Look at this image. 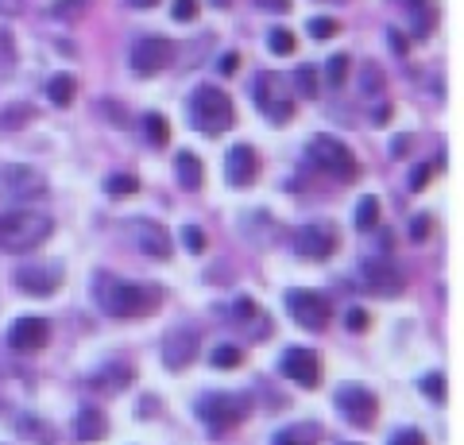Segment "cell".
<instances>
[{"label":"cell","mask_w":464,"mask_h":445,"mask_svg":"<svg viewBox=\"0 0 464 445\" xmlns=\"http://www.w3.org/2000/svg\"><path fill=\"white\" fill-rule=\"evenodd\" d=\"M0 12H5V16L8 12H20V0H0Z\"/></svg>","instance_id":"46"},{"label":"cell","mask_w":464,"mask_h":445,"mask_svg":"<svg viewBox=\"0 0 464 445\" xmlns=\"http://www.w3.org/2000/svg\"><path fill=\"white\" fill-rule=\"evenodd\" d=\"M286 314L295 318L302 329H310V334H322V329H329L333 322V306L325 295L317 291H286Z\"/></svg>","instance_id":"7"},{"label":"cell","mask_w":464,"mask_h":445,"mask_svg":"<svg viewBox=\"0 0 464 445\" xmlns=\"http://www.w3.org/2000/svg\"><path fill=\"white\" fill-rule=\"evenodd\" d=\"M337 225H329V221H314V225H302L298 233H295V252L298 256H306V260H329L333 252H337Z\"/></svg>","instance_id":"9"},{"label":"cell","mask_w":464,"mask_h":445,"mask_svg":"<svg viewBox=\"0 0 464 445\" xmlns=\"http://www.w3.org/2000/svg\"><path fill=\"white\" fill-rule=\"evenodd\" d=\"M105 190H109L112 198H132V194H140V179H136V175H112V179L105 182Z\"/></svg>","instance_id":"26"},{"label":"cell","mask_w":464,"mask_h":445,"mask_svg":"<svg viewBox=\"0 0 464 445\" xmlns=\"http://www.w3.org/2000/svg\"><path fill=\"white\" fill-rule=\"evenodd\" d=\"M182 244H186L190 252H198V256L209 248V240H206V233H201L198 225H186V228H182Z\"/></svg>","instance_id":"31"},{"label":"cell","mask_w":464,"mask_h":445,"mask_svg":"<svg viewBox=\"0 0 464 445\" xmlns=\"http://www.w3.org/2000/svg\"><path fill=\"white\" fill-rule=\"evenodd\" d=\"M275 445H317V434L310 426H290L275 434Z\"/></svg>","instance_id":"25"},{"label":"cell","mask_w":464,"mask_h":445,"mask_svg":"<svg viewBox=\"0 0 464 445\" xmlns=\"http://www.w3.org/2000/svg\"><path fill=\"white\" fill-rule=\"evenodd\" d=\"M267 47H271V54H295L298 39H295V32H286V27H275L267 35Z\"/></svg>","instance_id":"27"},{"label":"cell","mask_w":464,"mask_h":445,"mask_svg":"<svg viewBox=\"0 0 464 445\" xmlns=\"http://www.w3.org/2000/svg\"><path fill=\"white\" fill-rule=\"evenodd\" d=\"M198 349H201L198 329L182 325V329H174V334H167V344H163V361H167V368H170V372H182V368H190V364H194Z\"/></svg>","instance_id":"15"},{"label":"cell","mask_w":464,"mask_h":445,"mask_svg":"<svg viewBox=\"0 0 464 445\" xmlns=\"http://www.w3.org/2000/svg\"><path fill=\"white\" fill-rule=\"evenodd\" d=\"M132 5H136V8H155L159 0H132Z\"/></svg>","instance_id":"48"},{"label":"cell","mask_w":464,"mask_h":445,"mask_svg":"<svg viewBox=\"0 0 464 445\" xmlns=\"http://www.w3.org/2000/svg\"><path fill=\"white\" fill-rule=\"evenodd\" d=\"M74 93H78V82L70 78V74H54V78L47 82V97H51L58 109H66L70 102H74Z\"/></svg>","instance_id":"23"},{"label":"cell","mask_w":464,"mask_h":445,"mask_svg":"<svg viewBox=\"0 0 464 445\" xmlns=\"http://www.w3.org/2000/svg\"><path fill=\"white\" fill-rule=\"evenodd\" d=\"M174 63V43L163 35H140L132 43V70L140 78H155Z\"/></svg>","instance_id":"8"},{"label":"cell","mask_w":464,"mask_h":445,"mask_svg":"<svg viewBox=\"0 0 464 445\" xmlns=\"http://www.w3.org/2000/svg\"><path fill=\"white\" fill-rule=\"evenodd\" d=\"M259 175V155L256 148H248V143H237L228 155H225V179L228 186H237V190H244V186H252Z\"/></svg>","instance_id":"17"},{"label":"cell","mask_w":464,"mask_h":445,"mask_svg":"<svg viewBox=\"0 0 464 445\" xmlns=\"http://www.w3.org/2000/svg\"><path fill=\"white\" fill-rule=\"evenodd\" d=\"M143 132H148V140L155 148H167L170 143V124H167V117H159V112H148V117H143Z\"/></svg>","instance_id":"24"},{"label":"cell","mask_w":464,"mask_h":445,"mask_svg":"<svg viewBox=\"0 0 464 445\" xmlns=\"http://www.w3.org/2000/svg\"><path fill=\"white\" fill-rule=\"evenodd\" d=\"M433 170H438V163H422V167H414V175H411V190H426V182L433 179Z\"/></svg>","instance_id":"36"},{"label":"cell","mask_w":464,"mask_h":445,"mask_svg":"<svg viewBox=\"0 0 464 445\" xmlns=\"http://www.w3.org/2000/svg\"><path fill=\"white\" fill-rule=\"evenodd\" d=\"M85 8H90V0H54V5H51V16H54V20H74V16H82Z\"/></svg>","instance_id":"28"},{"label":"cell","mask_w":464,"mask_h":445,"mask_svg":"<svg viewBox=\"0 0 464 445\" xmlns=\"http://www.w3.org/2000/svg\"><path fill=\"white\" fill-rule=\"evenodd\" d=\"M337 32H341V24L333 20V16H314V20H310V35H314V39H333Z\"/></svg>","instance_id":"30"},{"label":"cell","mask_w":464,"mask_h":445,"mask_svg":"<svg viewBox=\"0 0 464 445\" xmlns=\"http://www.w3.org/2000/svg\"><path fill=\"white\" fill-rule=\"evenodd\" d=\"M54 233V221L39 209L0 213V252H32Z\"/></svg>","instance_id":"2"},{"label":"cell","mask_w":464,"mask_h":445,"mask_svg":"<svg viewBox=\"0 0 464 445\" xmlns=\"http://www.w3.org/2000/svg\"><path fill=\"white\" fill-rule=\"evenodd\" d=\"M190 121L198 132L221 136L225 128L237 124V105H232V97L225 90H217V85H198L190 97Z\"/></svg>","instance_id":"3"},{"label":"cell","mask_w":464,"mask_h":445,"mask_svg":"<svg viewBox=\"0 0 464 445\" xmlns=\"http://www.w3.org/2000/svg\"><path fill=\"white\" fill-rule=\"evenodd\" d=\"M16 63V47H12V39H8V32H0V74Z\"/></svg>","instance_id":"38"},{"label":"cell","mask_w":464,"mask_h":445,"mask_svg":"<svg viewBox=\"0 0 464 445\" xmlns=\"http://www.w3.org/2000/svg\"><path fill=\"white\" fill-rule=\"evenodd\" d=\"M128 383H132V368H128V364H112V368H101V376H93V387H97V392H109V395L124 392Z\"/></svg>","instance_id":"20"},{"label":"cell","mask_w":464,"mask_h":445,"mask_svg":"<svg viewBox=\"0 0 464 445\" xmlns=\"http://www.w3.org/2000/svg\"><path fill=\"white\" fill-rule=\"evenodd\" d=\"M391 445H426V438L418 434V430H399V434L391 438Z\"/></svg>","instance_id":"40"},{"label":"cell","mask_w":464,"mask_h":445,"mask_svg":"<svg viewBox=\"0 0 464 445\" xmlns=\"http://www.w3.org/2000/svg\"><path fill=\"white\" fill-rule=\"evenodd\" d=\"M12 279H16V286L24 295L47 298V295H54L58 286H63V267L58 264H35V267H20Z\"/></svg>","instance_id":"14"},{"label":"cell","mask_w":464,"mask_h":445,"mask_svg":"<svg viewBox=\"0 0 464 445\" xmlns=\"http://www.w3.org/2000/svg\"><path fill=\"white\" fill-rule=\"evenodd\" d=\"M411 24H414L418 39H426L433 27H438V8H433V0H411Z\"/></svg>","instance_id":"21"},{"label":"cell","mask_w":464,"mask_h":445,"mask_svg":"<svg viewBox=\"0 0 464 445\" xmlns=\"http://www.w3.org/2000/svg\"><path fill=\"white\" fill-rule=\"evenodd\" d=\"M51 341V322L47 318H16L8 325V344L16 353H39Z\"/></svg>","instance_id":"13"},{"label":"cell","mask_w":464,"mask_h":445,"mask_svg":"<svg viewBox=\"0 0 464 445\" xmlns=\"http://www.w3.org/2000/svg\"><path fill=\"white\" fill-rule=\"evenodd\" d=\"M213 364L217 368H240L244 364V353L237 344H221V349H213Z\"/></svg>","instance_id":"29"},{"label":"cell","mask_w":464,"mask_h":445,"mask_svg":"<svg viewBox=\"0 0 464 445\" xmlns=\"http://www.w3.org/2000/svg\"><path fill=\"white\" fill-rule=\"evenodd\" d=\"M348 445H356V441H348Z\"/></svg>","instance_id":"49"},{"label":"cell","mask_w":464,"mask_h":445,"mask_svg":"<svg viewBox=\"0 0 464 445\" xmlns=\"http://www.w3.org/2000/svg\"><path fill=\"white\" fill-rule=\"evenodd\" d=\"M344 325L353 329V334H360V329H368V314L353 306V310H348V318H344Z\"/></svg>","instance_id":"41"},{"label":"cell","mask_w":464,"mask_h":445,"mask_svg":"<svg viewBox=\"0 0 464 445\" xmlns=\"http://www.w3.org/2000/svg\"><path fill=\"white\" fill-rule=\"evenodd\" d=\"M411 237H414V240H426V237H430V218H414V221H411Z\"/></svg>","instance_id":"42"},{"label":"cell","mask_w":464,"mask_h":445,"mask_svg":"<svg viewBox=\"0 0 464 445\" xmlns=\"http://www.w3.org/2000/svg\"><path fill=\"white\" fill-rule=\"evenodd\" d=\"M360 286L375 298H399L406 291V279L399 267H391L387 260H368L360 267Z\"/></svg>","instance_id":"10"},{"label":"cell","mask_w":464,"mask_h":445,"mask_svg":"<svg viewBox=\"0 0 464 445\" xmlns=\"http://www.w3.org/2000/svg\"><path fill=\"white\" fill-rule=\"evenodd\" d=\"M298 85H302V97H317V74H314V66H302L298 70Z\"/></svg>","instance_id":"37"},{"label":"cell","mask_w":464,"mask_h":445,"mask_svg":"<svg viewBox=\"0 0 464 445\" xmlns=\"http://www.w3.org/2000/svg\"><path fill=\"white\" fill-rule=\"evenodd\" d=\"M128 237H132V244L143 252V256H151V260H170V233L163 225H155V221H132L128 225Z\"/></svg>","instance_id":"16"},{"label":"cell","mask_w":464,"mask_h":445,"mask_svg":"<svg viewBox=\"0 0 464 445\" xmlns=\"http://www.w3.org/2000/svg\"><path fill=\"white\" fill-rule=\"evenodd\" d=\"M391 112H395L391 105H380V109H375V124H387V121H391Z\"/></svg>","instance_id":"45"},{"label":"cell","mask_w":464,"mask_h":445,"mask_svg":"<svg viewBox=\"0 0 464 445\" xmlns=\"http://www.w3.org/2000/svg\"><path fill=\"white\" fill-rule=\"evenodd\" d=\"M344 74H348V54H333V59H329V85H333V90L344 85Z\"/></svg>","instance_id":"33"},{"label":"cell","mask_w":464,"mask_h":445,"mask_svg":"<svg viewBox=\"0 0 464 445\" xmlns=\"http://www.w3.org/2000/svg\"><path fill=\"white\" fill-rule=\"evenodd\" d=\"M93 298L109 318L128 322V318H148V314H155L159 303H163V291H159V286H140V283L116 279V276H97Z\"/></svg>","instance_id":"1"},{"label":"cell","mask_w":464,"mask_h":445,"mask_svg":"<svg viewBox=\"0 0 464 445\" xmlns=\"http://www.w3.org/2000/svg\"><path fill=\"white\" fill-rule=\"evenodd\" d=\"M174 170H179V182L186 190H201V186H206V163H201L194 151H182L179 160H174Z\"/></svg>","instance_id":"19"},{"label":"cell","mask_w":464,"mask_h":445,"mask_svg":"<svg viewBox=\"0 0 464 445\" xmlns=\"http://www.w3.org/2000/svg\"><path fill=\"white\" fill-rule=\"evenodd\" d=\"M279 372L286 380H295L298 387L322 383V361H317V353H310V349H286L279 361Z\"/></svg>","instance_id":"12"},{"label":"cell","mask_w":464,"mask_h":445,"mask_svg":"<svg viewBox=\"0 0 464 445\" xmlns=\"http://www.w3.org/2000/svg\"><path fill=\"white\" fill-rule=\"evenodd\" d=\"M232 318H237V322L256 318V303H252V298H237V306H232Z\"/></svg>","instance_id":"39"},{"label":"cell","mask_w":464,"mask_h":445,"mask_svg":"<svg viewBox=\"0 0 464 445\" xmlns=\"http://www.w3.org/2000/svg\"><path fill=\"white\" fill-rule=\"evenodd\" d=\"M391 47H395V51L402 54V51H406V39H402V35H395V32H391Z\"/></svg>","instance_id":"47"},{"label":"cell","mask_w":464,"mask_h":445,"mask_svg":"<svg viewBox=\"0 0 464 445\" xmlns=\"http://www.w3.org/2000/svg\"><path fill=\"white\" fill-rule=\"evenodd\" d=\"M109 434V419L101 414L97 407H82L78 414H74V438H82V441H101Z\"/></svg>","instance_id":"18"},{"label":"cell","mask_w":464,"mask_h":445,"mask_svg":"<svg viewBox=\"0 0 464 445\" xmlns=\"http://www.w3.org/2000/svg\"><path fill=\"white\" fill-rule=\"evenodd\" d=\"M310 163L322 167L325 175L337 179V182H356V179H360L356 155L348 151L337 136H314V140H310Z\"/></svg>","instance_id":"5"},{"label":"cell","mask_w":464,"mask_h":445,"mask_svg":"<svg viewBox=\"0 0 464 445\" xmlns=\"http://www.w3.org/2000/svg\"><path fill=\"white\" fill-rule=\"evenodd\" d=\"M422 392L433 399V403H445V380H441V372H430V376L422 380Z\"/></svg>","instance_id":"32"},{"label":"cell","mask_w":464,"mask_h":445,"mask_svg":"<svg viewBox=\"0 0 464 445\" xmlns=\"http://www.w3.org/2000/svg\"><path fill=\"white\" fill-rule=\"evenodd\" d=\"M353 225H356V228H364V233L380 225V198H375V194H364V198H360L356 209H353Z\"/></svg>","instance_id":"22"},{"label":"cell","mask_w":464,"mask_h":445,"mask_svg":"<svg viewBox=\"0 0 464 445\" xmlns=\"http://www.w3.org/2000/svg\"><path fill=\"white\" fill-rule=\"evenodd\" d=\"M0 190L16 202H39L47 194V179L32 167H0Z\"/></svg>","instance_id":"11"},{"label":"cell","mask_w":464,"mask_h":445,"mask_svg":"<svg viewBox=\"0 0 464 445\" xmlns=\"http://www.w3.org/2000/svg\"><path fill=\"white\" fill-rule=\"evenodd\" d=\"M259 8L275 12V16H283V12H290V0H259Z\"/></svg>","instance_id":"43"},{"label":"cell","mask_w":464,"mask_h":445,"mask_svg":"<svg viewBox=\"0 0 464 445\" xmlns=\"http://www.w3.org/2000/svg\"><path fill=\"white\" fill-rule=\"evenodd\" d=\"M170 16H174V20H179V24H190V20L198 16V0H174Z\"/></svg>","instance_id":"34"},{"label":"cell","mask_w":464,"mask_h":445,"mask_svg":"<svg viewBox=\"0 0 464 445\" xmlns=\"http://www.w3.org/2000/svg\"><path fill=\"white\" fill-rule=\"evenodd\" d=\"M27 117H35V109H27V105H20V109H8L5 117H0V124L5 128H24L20 121H27Z\"/></svg>","instance_id":"35"},{"label":"cell","mask_w":464,"mask_h":445,"mask_svg":"<svg viewBox=\"0 0 464 445\" xmlns=\"http://www.w3.org/2000/svg\"><path fill=\"white\" fill-rule=\"evenodd\" d=\"M237 70H240V54H225V59H221V74L232 78Z\"/></svg>","instance_id":"44"},{"label":"cell","mask_w":464,"mask_h":445,"mask_svg":"<svg viewBox=\"0 0 464 445\" xmlns=\"http://www.w3.org/2000/svg\"><path fill=\"white\" fill-rule=\"evenodd\" d=\"M333 403H337L341 419L356 430H372L375 419H380V399H375L364 383H341L337 395H333Z\"/></svg>","instance_id":"6"},{"label":"cell","mask_w":464,"mask_h":445,"mask_svg":"<svg viewBox=\"0 0 464 445\" xmlns=\"http://www.w3.org/2000/svg\"><path fill=\"white\" fill-rule=\"evenodd\" d=\"M248 395H232V392H209L198 399L194 414L201 422H206L213 434H228V430H237L244 419H248Z\"/></svg>","instance_id":"4"}]
</instances>
